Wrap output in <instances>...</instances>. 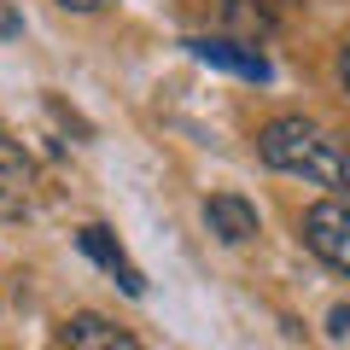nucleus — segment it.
I'll use <instances>...</instances> for the list:
<instances>
[{"instance_id":"3","label":"nucleus","mask_w":350,"mask_h":350,"mask_svg":"<svg viewBox=\"0 0 350 350\" xmlns=\"http://www.w3.org/2000/svg\"><path fill=\"white\" fill-rule=\"evenodd\" d=\"M181 47L193 53L199 64H211V70H228V76H245V82H269V59H262L251 41H234V36H187Z\"/></svg>"},{"instance_id":"5","label":"nucleus","mask_w":350,"mask_h":350,"mask_svg":"<svg viewBox=\"0 0 350 350\" xmlns=\"http://www.w3.org/2000/svg\"><path fill=\"white\" fill-rule=\"evenodd\" d=\"M29 211H36V170L12 140H0V222H18Z\"/></svg>"},{"instance_id":"6","label":"nucleus","mask_w":350,"mask_h":350,"mask_svg":"<svg viewBox=\"0 0 350 350\" xmlns=\"http://www.w3.org/2000/svg\"><path fill=\"white\" fill-rule=\"evenodd\" d=\"M204 222H211V234L222 239V245H245V239H257V204L239 199V193H211L204 199Z\"/></svg>"},{"instance_id":"2","label":"nucleus","mask_w":350,"mask_h":350,"mask_svg":"<svg viewBox=\"0 0 350 350\" xmlns=\"http://www.w3.org/2000/svg\"><path fill=\"white\" fill-rule=\"evenodd\" d=\"M304 245H310L327 269L350 275V193H333V199H321V204L304 211Z\"/></svg>"},{"instance_id":"4","label":"nucleus","mask_w":350,"mask_h":350,"mask_svg":"<svg viewBox=\"0 0 350 350\" xmlns=\"http://www.w3.org/2000/svg\"><path fill=\"white\" fill-rule=\"evenodd\" d=\"M76 245H82V257H94V262H100L105 275H111L117 286L129 292V298H146V275H140L135 262H129V251H123V245H117V239H111V228L88 222L82 234H76Z\"/></svg>"},{"instance_id":"9","label":"nucleus","mask_w":350,"mask_h":350,"mask_svg":"<svg viewBox=\"0 0 350 350\" xmlns=\"http://www.w3.org/2000/svg\"><path fill=\"white\" fill-rule=\"evenodd\" d=\"M338 88H345V94H350V47L338 53Z\"/></svg>"},{"instance_id":"8","label":"nucleus","mask_w":350,"mask_h":350,"mask_svg":"<svg viewBox=\"0 0 350 350\" xmlns=\"http://www.w3.org/2000/svg\"><path fill=\"white\" fill-rule=\"evenodd\" d=\"M64 12H100V6H111V0H59Z\"/></svg>"},{"instance_id":"1","label":"nucleus","mask_w":350,"mask_h":350,"mask_svg":"<svg viewBox=\"0 0 350 350\" xmlns=\"http://www.w3.org/2000/svg\"><path fill=\"white\" fill-rule=\"evenodd\" d=\"M257 158L269 170L304 175L327 193H350V140H338L333 129L310 123V117H275L257 129Z\"/></svg>"},{"instance_id":"7","label":"nucleus","mask_w":350,"mask_h":350,"mask_svg":"<svg viewBox=\"0 0 350 350\" xmlns=\"http://www.w3.org/2000/svg\"><path fill=\"white\" fill-rule=\"evenodd\" d=\"M59 338H64V350H140L135 333H123L117 321H105V315H94V310H76L70 321L59 327Z\"/></svg>"}]
</instances>
